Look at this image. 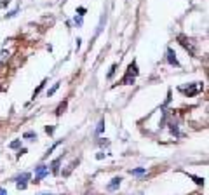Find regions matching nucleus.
I'll list each match as a JSON object with an SVG mask.
<instances>
[{"label":"nucleus","mask_w":209,"mask_h":195,"mask_svg":"<svg viewBox=\"0 0 209 195\" xmlns=\"http://www.w3.org/2000/svg\"><path fill=\"white\" fill-rule=\"evenodd\" d=\"M0 195H7V190H5V188H0Z\"/></svg>","instance_id":"4be33fe9"},{"label":"nucleus","mask_w":209,"mask_h":195,"mask_svg":"<svg viewBox=\"0 0 209 195\" xmlns=\"http://www.w3.org/2000/svg\"><path fill=\"white\" fill-rule=\"evenodd\" d=\"M47 173H49V167L47 166H44V164L38 166V167H37V171H35V181H33V183H38V181H40Z\"/></svg>","instance_id":"f03ea898"},{"label":"nucleus","mask_w":209,"mask_h":195,"mask_svg":"<svg viewBox=\"0 0 209 195\" xmlns=\"http://www.w3.org/2000/svg\"><path fill=\"white\" fill-rule=\"evenodd\" d=\"M61 159H63V157L56 159L54 162H52V166H51V167H52V173H54V174H58V173H59V164H61Z\"/></svg>","instance_id":"6e6552de"},{"label":"nucleus","mask_w":209,"mask_h":195,"mask_svg":"<svg viewBox=\"0 0 209 195\" xmlns=\"http://www.w3.org/2000/svg\"><path fill=\"white\" fill-rule=\"evenodd\" d=\"M136 75H138V64H136V61H132L131 64H129V68H127V73H125V77L122 78V84H125V85H131V84H134V80H136Z\"/></svg>","instance_id":"f257e3e1"},{"label":"nucleus","mask_w":209,"mask_h":195,"mask_svg":"<svg viewBox=\"0 0 209 195\" xmlns=\"http://www.w3.org/2000/svg\"><path fill=\"white\" fill-rule=\"evenodd\" d=\"M18 11H19V9H16V11H11V12H7V14H5V18H12V16H16V14H18Z\"/></svg>","instance_id":"6ab92c4d"},{"label":"nucleus","mask_w":209,"mask_h":195,"mask_svg":"<svg viewBox=\"0 0 209 195\" xmlns=\"http://www.w3.org/2000/svg\"><path fill=\"white\" fill-rule=\"evenodd\" d=\"M45 84H47V80H42V84H38V87H37V89H35V92H33V98L38 96V92L44 89V85H45Z\"/></svg>","instance_id":"9b49d317"},{"label":"nucleus","mask_w":209,"mask_h":195,"mask_svg":"<svg viewBox=\"0 0 209 195\" xmlns=\"http://www.w3.org/2000/svg\"><path fill=\"white\" fill-rule=\"evenodd\" d=\"M115 70H117V63H115V64H111L110 71H108V78H111V77L115 75Z\"/></svg>","instance_id":"4468645a"},{"label":"nucleus","mask_w":209,"mask_h":195,"mask_svg":"<svg viewBox=\"0 0 209 195\" xmlns=\"http://www.w3.org/2000/svg\"><path fill=\"white\" fill-rule=\"evenodd\" d=\"M9 2H11V0H4V2H2V4H0V5H2V7H5L7 4H9Z\"/></svg>","instance_id":"5701e85b"},{"label":"nucleus","mask_w":209,"mask_h":195,"mask_svg":"<svg viewBox=\"0 0 209 195\" xmlns=\"http://www.w3.org/2000/svg\"><path fill=\"white\" fill-rule=\"evenodd\" d=\"M178 40H180V44H181V45H183L185 49H187V51H190V54H192V56L195 54V51H194V47H192V44H190V42H188L187 38L183 37V35H180V37H178Z\"/></svg>","instance_id":"20e7f679"},{"label":"nucleus","mask_w":209,"mask_h":195,"mask_svg":"<svg viewBox=\"0 0 209 195\" xmlns=\"http://www.w3.org/2000/svg\"><path fill=\"white\" fill-rule=\"evenodd\" d=\"M40 195H49V193H40Z\"/></svg>","instance_id":"b1692460"},{"label":"nucleus","mask_w":209,"mask_h":195,"mask_svg":"<svg viewBox=\"0 0 209 195\" xmlns=\"http://www.w3.org/2000/svg\"><path fill=\"white\" fill-rule=\"evenodd\" d=\"M75 25L77 26H82V16H78V18L75 16Z\"/></svg>","instance_id":"a211bd4d"},{"label":"nucleus","mask_w":209,"mask_h":195,"mask_svg":"<svg viewBox=\"0 0 209 195\" xmlns=\"http://www.w3.org/2000/svg\"><path fill=\"white\" fill-rule=\"evenodd\" d=\"M65 110H66V101H63V103L58 106V110H56V115H61Z\"/></svg>","instance_id":"9d476101"},{"label":"nucleus","mask_w":209,"mask_h":195,"mask_svg":"<svg viewBox=\"0 0 209 195\" xmlns=\"http://www.w3.org/2000/svg\"><path fill=\"white\" fill-rule=\"evenodd\" d=\"M167 61H169V64H173V66H180V63L176 59V54H174V51L171 47L167 49Z\"/></svg>","instance_id":"39448f33"},{"label":"nucleus","mask_w":209,"mask_h":195,"mask_svg":"<svg viewBox=\"0 0 209 195\" xmlns=\"http://www.w3.org/2000/svg\"><path fill=\"white\" fill-rule=\"evenodd\" d=\"M30 178H32V176H30V173H23L19 176V178H18V183H16V187H18V190H25V188H26V181L30 180Z\"/></svg>","instance_id":"7ed1b4c3"},{"label":"nucleus","mask_w":209,"mask_h":195,"mask_svg":"<svg viewBox=\"0 0 209 195\" xmlns=\"http://www.w3.org/2000/svg\"><path fill=\"white\" fill-rule=\"evenodd\" d=\"M187 96H194V94H197L199 91H201V84H195L194 87H187V89H181Z\"/></svg>","instance_id":"423d86ee"},{"label":"nucleus","mask_w":209,"mask_h":195,"mask_svg":"<svg viewBox=\"0 0 209 195\" xmlns=\"http://www.w3.org/2000/svg\"><path fill=\"white\" fill-rule=\"evenodd\" d=\"M120 181H122V178H113V180H111V183H108L106 190H108V192H113V190H117V188L120 187Z\"/></svg>","instance_id":"0eeeda50"},{"label":"nucleus","mask_w":209,"mask_h":195,"mask_svg":"<svg viewBox=\"0 0 209 195\" xmlns=\"http://www.w3.org/2000/svg\"><path fill=\"white\" fill-rule=\"evenodd\" d=\"M190 178H192V180H194L197 185H202V183H204V180H202V178H197V176H192V174H190Z\"/></svg>","instance_id":"2eb2a0df"},{"label":"nucleus","mask_w":209,"mask_h":195,"mask_svg":"<svg viewBox=\"0 0 209 195\" xmlns=\"http://www.w3.org/2000/svg\"><path fill=\"white\" fill-rule=\"evenodd\" d=\"M58 89H59V82H58V84H54V85H52V87H51V89L47 91V96L51 98V96H52V94H54V92H56Z\"/></svg>","instance_id":"f8f14e48"},{"label":"nucleus","mask_w":209,"mask_h":195,"mask_svg":"<svg viewBox=\"0 0 209 195\" xmlns=\"http://www.w3.org/2000/svg\"><path fill=\"white\" fill-rule=\"evenodd\" d=\"M103 127H104V120H101V122L98 124V129H96V132H98V134H99V132L103 131Z\"/></svg>","instance_id":"dca6fc26"},{"label":"nucleus","mask_w":209,"mask_h":195,"mask_svg":"<svg viewBox=\"0 0 209 195\" xmlns=\"http://www.w3.org/2000/svg\"><path fill=\"white\" fill-rule=\"evenodd\" d=\"M129 173L134 174V176H141V174H145V173H146V169H145V167H138V169H131Z\"/></svg>","instance_id":"1a4fd4ad"},{"label":"nucleus","mask_w":209,"mask_h":195,"mask_svg":"<svg viewBox=\"0 0 209 195\" xmlns=\"http://www.w3.org/2000/svg\"><path fill=\"white\" fill-rule=\"evenodd\" d=\"M23 138H25V139H37V134H35V132L33 131H28V132H25V136H23Z\"/></svg>","instance_id":"ddd939ff"},{"label":"nucleus","mask_w":209,"mask_h":195,"mask_svg":"<svg viewBox=\"0 0 209 195\" xmlns=\"http://www.w3.org/2000/svg\"><path fill=\"white\" fill-rule=\"evenodd\" d=\"M77 12H78V16H84V14H85V7H78Z\"/></svg>","instance_id":"aec40b11"},{"label":"nucleus","mask_w":209,"mask_h":195,"mask_svg":"<svg viewBox=\"0 0 209 195\" xmlns=\"http://www.w3.org/2000/svg\"><path fill=\"white\" fill-rule=\"evenodd\" d=\"M19 145H21V141H19V139H16V141H12V143H11L9 146H11V148H18Z\"/></svg>","instance_id":"f3484780"},{"label":"nucleus","mask_w":209,"mask_h":195,"mask_svg":"<svg viewBox=\"0 0 209 195\" xmlns=\"http://www.w3.org/2000/svg\"><path fill=\"white\" fill-rule=\"evenodd\" d=\"M45 132H47V134H52V132H54V127H45Z\"/></svg>","instance_id":"412c9836"}]
</instances>
